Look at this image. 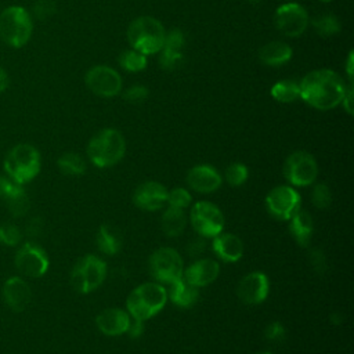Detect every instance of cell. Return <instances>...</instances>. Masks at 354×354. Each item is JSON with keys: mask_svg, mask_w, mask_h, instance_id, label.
Masks as SVG:
<instances>
[{"mask_svg": "<svg viewBox=\"0 0 354 354\" xmlns=\"http://www.w3.org/2000/svg\"><path fill=\"white\" fill-rule=\"evenodd\" d=\"M266 207L274 218L286 221L300 209V195L289 185L275 187L266 198Z\"/></svg>", "mask_w": 354, "mask_h": 354, "instance_id": "obj_13", "label": "cell"}, {"mask_svg": "<svg viewBox=\"0 0 354 354\" xmlns=\"http://www.w3.org/2000/svg\"><path fill=\"white\" fill-rule=\"evenodd\" d=\"M166 30L159 19L153 17H138L127 28V40L133 50L144 55H152L162 50Z\"/></svg>", "mask_w": 354, "mask_h": 354, "instance_id": "obj_3", "label": "cell"}, {"mask_svg": "<svg viewBox=\"0 0 354 354\" xmlns=\"http://www.w3.org/2000/svg\"><path fill=\"white\" fill-rule=\"evenodd\" d=\"M3 166L7 177L24 185L39 174L41 166L40 153L30 144H18L8 151Z\"/></svg>", "mask_w": 354, "mask_h": 354, "instance_id": "obj_5", "label": "cell"}, {"mask_svg": "<svg viewBox=\"0 0 354 354\" xmlns=\"http://www.w3.org/2000/svg\"><path fill=\"white\" fill-rule=\"evenodd\" d=\"M6 202L8 203V209L14 217H22L29 210V198L22 187L14 195H11Z\"/></svg>", "mask_w": 354, "mask_h": 354, "instance_id": "obj_32", "label": "cell"}, {"mask_svg": "<svg viewBox=\"0 0 354 354\" xmlns=\"http://www.w3.org/2000/svg\"><path fill=\"white\" fill-rule=\"evenodd\" d=\"M3 300L12 311H24L32 300V289L21 277H10L1 289Z\"/></svg>", "mask_w": 354, "mask_h": 354, "instance_id": "obj_17", "label": "cell"}, {"mask_svg": "<svg viewBox=\"0 0 354 354\" xmlns=\"http://www.w3.org/2000/svg\"><path fill=\"white\" fill-rule=\"evenodd\" d=\"M167 297L170 300L183 308L192 307L198 299H199V288L191 285L188 281H185L183 277L171 283H169V292Z\"/></svg>", "mask_w": 354, "mask_h": 354, "instance_id": "obj_23", "label": "cell"}, {"mask_svg": "<svg viewBox=\"0 0 354 354\" xmlns=\"http://www.w3.org/2000/svg\"><path fill=\"white\" fill-rule=\"evenodd\" d=\"M167 292L158 282H145L134 288L127 296L126 306L131 318L147 321L158 314L166 304Z\"/></svg>", "mask_w": 354, "mask_h": 354, "instance_id": "obj_2", "label": "cell"}, {"mask_svg": "<svg viewBox=\"0 0 354 354\" xmlns=\"http://www.w3.org/2000/svg\"><path fill=\"white\" fill-rule=\"evenodd\" d=\"M106 277V264L94 254L80 257L71 272V285L79 293L95 290Z\"/></svg>", "mask_w": 354, "mask_h": 354, "instance_id": "obj_7", "label": "cell"}, {"mask_svg": "<svg viewBox=\"0 0 354 354\" xmlns=\"http://www.w3.org/2000/svg\"><path fill=\"white\" fill-rule=\"evenodd\" d=\"M220 272V266L212 259H199L184 268L183 278L196 288H203L216 281Z\"/></svg>", "mask_w": 354, "mask_h": 354, "instance_id": "obj_20", "label": "cell"}, {"mask_svg": "<svg viewBox=\"0 0 354 354\" xmlns=\"http://www.w3.org/2000/svg\"><path fill=\"white\" fill-rule=\"evenodd\" d=\"M130 319L131 317L127 311L112 307V308L102 310L97 315L95 325L106 336H119L127 332Z\"/></svg>", "mask_w": 354, "mask_h": 354, "instance_id": "obj_21", "label": "cell"}, {"mask_svg": "<svg viewBox=\"0 0 354 354\" xmlns=\"http://www.w3.org/2000/svg\"><path fill=\"white\" fill-rule=\"evenodd\" d=\"M310 263H311V267L318 272V274H322L326 271L328 266H326V257L324 254L322 250L319 249H313L310 252Z\"/></svg>", "mask_w": 354, "mask_h": 354, "instance_id": "obj_41", "label": "cell"}, {"mask_svg": "<svg viewBox=\"0 0 354 354\" xmlns=\"http://www.w3.org/2000/svg\"><path fill=\"white\" fill-rule=\"evenodd\" d=\"M48 266L47 253L35 242H25L15 253V267L25 277L40 278L47 272Z\"/></svg>", "mask_w": 354, "mask_h": 354, "instance_id": "obj_11", "label": "cell"}, {"mask_svg": "<svg viewBox=\"0 0 354 354\" xmlns=\"http://www.w3.org/2000/svg\"><path fill=\"white\" fill-rule=\"evenodd\" d=\"M257 354H272V353H267V351H261V353H257Z\"/></svg>", "mask_w": 354, "mask_h": 354, "instance_id": "obj_49", "label": "cell"}, {"mask_svg": "<svg viewBox=\"0 0 354 354\" xmlns=\"http://www.w3.org/2000/svg\"><path fill=\"white\" fill-rule=\"evenodd\" d=\"M123 98H124L127 102H131V104L144 102V101L148 98V88H147L145 86H141V84L130 86V87L123 93Z\"/></svg>", "mask_w": 354, "mask_h": 354, "instance_id": "obj_37", "label": "cell"}, {"mask_svg": "<svg viewBox=\"0 0 354 354\" xmlns=\"http://www.w3.org/2000/svg\"><path fill=\"white\" fill-rule=\"evenodd\" d=\"M300 98L319 111L336 108L347 90L343 77L332 69H315L299 83Z\"/></svg>", "mask_w": 354, "mask_h": 354, "instance_id": "obj_1", "label": "cell"}, {"mask_svg": "<svg viewBox=\"0 0 354 354\" xmlns=\"http://www.w3.org/2000/svg\"><path fill=\"white\" fill-rule=\"evenodd\" d=\"M274 22L277 29L288 37L301 36L308 26V14L297 3H285L275 10Z\"/></svg>", "mask_w": 354, "mask_h": 354, "instance_id": "obj_12", "label": "cell"}, {"mask_svg": "<svg viewBox=\"0 0 354 354\" xmlns=\"http://www.w3.org/2000/svg\"><path fill=\"white\" fill-rule=\"evenodd\" d=\"M22 185L17 184L7 176H0V199L7 201L11 195H14Z\"/></svg>", "mask_w": 354, "mask_h": 354, "instance_id": "obj_40", "label": "cell"}, {"mask_svg": "<svg viewBox=\"0 0 354 354\" xmlns=\"http://www.w3.org/2000/svg\"><path fill=\"white\" fill-rule=\"evenodd\" d=\"M185 44V36L180 29H171L165 36V43L162 50L159 51V65L166 69L171 71L177 65H180L183 59V48Z\"/></svg>", "mask_w": 354, "mask_h": 354, "instance_id": "obj_19", "label": "cell"}, {"mask_svg": "<svg viewBox=\"0 0 354 354\" xmlns=\"http://www.w3.org/2000/svg\"><path fill=\"white\" fill-rule=\"evenodd\" d=\"M293 55L292 48L283 41H270L259 50V59L268 66H279L286 64Z\"/></svg>", "mask_w": 354, "mask_h": 354, "instance_id": "obj_24", "label": "cell"}, {"mask_svg": "<svg viewBox=\"0 0 354 354\" xmlns=\"http://www.w3.org/2000/svg\"><path fill=\"white\" fill-rule=\"evenodd\" d=\"M270 282L266 274L253 271L246 274L236 286V295L239 300L249 306H256L264 301L268 296Z\"/></svg>", "mask_w": 354, "mask_h": 354, "instance_id": "obj_15", "label": "cell"}, {"mask_svg": "<svg viewBox=\"0 0 354 354\" xmlns=\"http://www.w3.org/2000/svg\"><path fill=\"white\" fill-rule=\"evenodd\" d=\"M33 22L30 14L21 6H10L0 12V37L14 48H21L32 37Z\"/></svg>", "mask_w": 354, "mask_h": 354, "instance_id": "obj_6", "label": "cell"}, {"mask_svg": "<svg viewBox=\"0 0 354 354\" xmlns=\"http://www.w3.org/2000/svg\"><path fill=\"white\" fill-rule=\"evenodd\" d=\"M41 230V221L39 218H33L29 221V224L26 225V234H29L30 236H36Z\"/></svg>", "mask_w": 354, "mask_h": 354, "instance_id": "obj_44", "label": "cell"}, {"mask_svg": "<svg viewBox=\"0 0 354 354\" xmlns=\"http://www.w3.org/2000/svg\"><path fill=\"white\" fill-rule=\"evenodd\" d=\"M344 108V111L351 115L353 113V86H347V90H346V94L340 102Z\"/></svg>", "mask_w": 354, "mask_h": 354, "instance_id": "obj_43", "label": "cell"}, {"mask_svg": "<svg viewBox=\"0 0 354 354\" xmlns=\"http://www.w3.org/2000/svg\"><path fill=\"white\" fill-rule=\"evenodd\" d=\"M212 248L217 257L227 263H235L243 254V243L241 238L231 232L221 231L220 234L213 236Z\"/></svg>", "mask_w": 354, "mask_h": 354, "instance_id": "obj_22", "label": "cell"}, {"mask_svg": "<svg viewBox=\"0 0 354 354\" xmlns=\"http://www.w3.org/2000/svg\"><path fill=\"white\" fill-rule=\"evenodd\" d=\"M249 1H250V3H253V4H256V3H260L261 0H249Z\"/></svg>", "mask_w": 354, "mask_h": 354, "instance_id": "obj_47", "label": "cell"}, {"mask_svg": "<svg viewBox=\"0 0 354 354\" xmlns=\"http://www.w3.org/2000/svg\"><path fill=\"white\" fill-rule=\"evenodd\" d=\"M346 71H347V76L351 80L353 79V51H350L347 61H346Z\"/></svg>", "mask_w": 354, "mask_h": 354, "instance_id": "obj_46", "label": "cell"}, {"mask_svg": "<svg viewBox=\"0 0 354 354\" xmlns=\"http://www.w3.org/2000/svg\"><path fill=\"white\" fill-rule=\"evenodd\" d=\"M126 152V141L120 131L104 129L98 131L87 145V156L97 167L116 165Z\"/></svg>", "mask_w": 354, "mask_h": 354, "instance_id": "obj_4", "label": "cell"}, {"mask_svg": "<svg viewBox=\"0 0 354 354\" xmlns=\"http://www.w3.org/2000/svg\"><path fill=\"white\" fill-rule=\"evenodd\" d=\"M319 1H322V3H330L332 0H319Z\"/></svg>", "mask_w": 354, "mask_h": 354, "instance_id": "obj_48", "label": "cell"}, {"mask_svg": "<svg viewBox=\"0 0 354 354\" xmlns=\"http://www.w3.org/2000/svg\"><path fill=\"white\" fill-rule=\"evenodd\" d=\"M318 165L315 158L306 151L292 152L283 163V177L296 187H306L315 181Z\"/></svg>", "mask_w": 354, "mask_h": 354, "instance_id": "obj_9", "label": "cell"}, {"mask_svg": "<svg viewBox=\"0 0 354 354\" xmlns=\"http://www.w3.org/2000/svg\"><path fill=\"white\" fill-rule=\"evenodd\" d=\"M290 232L295 238V241L306 248L310 245L311 236H313V231H314V223L313 218L310 216V213L307 210L299 209L290 218Z\"/></svg>", "mask_w": 354, "mask_h": 354, "instance_id": "obj_25", "label": "cell"}, {"mask_svg": "<svg viewBox=\"0 0 354 354\" xmlns=\"http://www.w3.org/2000/svg\"><path fill=\"white\" fill-rule=\"evenodd\" d=\"M187 184L191 189L199 194H210L220 188L221 176L220 173L209 165H198L194 166L187 174Z\"/></svg>", "mask_w": 354, "mask_h": 354, "instance_id": "obj_18", "label": "cell"}, {"mask_svg": "<svg viewBox=\"0 0 354 354\" xmlns=\"http://www.w3.org/2000/svg\"><path fill=\"white\" fill-rule=\"evenodd\" d=\"M86 86L100 97H115L122 90V77L111 66L95 65L84 76Z\"/></svg>", "mask_w": 354, "mask_h": 354, "instance_id": "obj_14", "label": "cell"}, {"mask_svg": "<svg viewBox=\"0 0 354 354\" xmlns=\"http://www.w3.org/2000/svg\"><path fill=\"white\" fill-rule=\"evenodd\" d=\"M119 65L127 72H140L147 68V55L137 50H126L119 55Z\"/></svg>", "mask_w": 354, "mask_h": 354, "instance_id": "obj_31", "label": "cell"}, {"mask_svg": "<svg viewBox=\"0 0 354 354\" xmlns=\"http://www.w3.org/2000/svg\"><path fill=\"white\" fill-rule=\"evenodd\" d=\"M167 199V189L158 181H145L140 184L134 194L133 202L137 207L148 212L160 209Z\"/></svg>", "mask_w": 354, "mask_h": 354, "instance_id": "obj_16", "label": "cell"}, {"mask_svg": "<svg viewBox=\"0 0 354 354\" xmlns=\"http://www.w3.org/2000/svg\"><path fill=\"white\" fill-rule=\"evenodd\" d=\"M189 221L198 235L213 238L224 228V216L221 210L212 202H196L189 212Z\"/></svg>", "mask_w": 354, "mask_h": 354, "instance_id": "obj_10", "label": "cell"}, {"mask_svg": "<svg viewBox=\"0 0 354 354\" xmlns=\"http://www.w3.org/2000/svg\"><path fill=\"white\" fill-rule=\"evenodd\" d=\"M58 169L66 176H82L86 171V160L76 152H66L57 160Z\"/></svg>", "mask_w": 354, "mask_h": 354, "instance_id": "obj_29", "label": "cell"}, {"mask_svg": "<svg viewBox=\"0 0 354 354\" xmlns=\"http://www.w3.org/2000/svg\"><path fill=\"white\" fill-rule=\"evenodd\" d=\"M191 195L188 192V189L185 188H173L171 191H167V199L166 202L169 203V206L173 207H178V209H185L191 205Z\"/></svg>", "mask_w": 354, "mask_h": 354, "instance_id": "obj_36", "label": "cell"}, {"mask_svg": "<svg viewBox=\"0 0 354 354\" xmlns=\"http://www.w3.org/2000/svg\"><path fill=\"white\" fill-rule=\"evenodd\" d=\"M148 267L151 275L162 283H171L180 279L184 272L181 256L171 248H160L155 250L148 260Z\"/></svg>", "mask_w": 354, "mask_h": 354, "instance_id": "obj_8", "label": "cell"}, {"mask_svg": "<svg viewBox=\"0 0 354 354\" xmlns=\"http://www.w3.org/2000/svg\"><path fill=\"white\" fill-rule=\"evenodd\" d=\"M270 93L275 101L283 102V104H289L300 98L299 83L290 79L277 82L275 84H272Z\"/></svg>", "mask_w": 354, "mask_h": 354, "instance_id": "obj_28", "label": "cell"}, {"mask_svg": "<svg viewBox=\"0 0 354 354\" xmlns=\"http://www.w3.org/2000/svg\"><path fill=\"white\" fill-rule=\"evenodd\" d=\"M285 335H286V330L283 328V325L278 321H274L271 324H268L264 329V336L267 340L270 342H282L285 339Z\"/></svg>", "mask_w": 354, "mask_h": 354, "instance_id": "obj_38", "label": "cell"}, {"mask_svg": "<svg viewBox=\"0 0 354 354\" xmlns=\"http://www.w3.org/2000/svg\"><path fill=\"white\" fill-rule=\"evenodd\" d=\"M313 28L322 37H330L340 32V22L333 14H322L313 19Z\"/></svg>", "mask_w": 354, "mask_h": 354, "instance_id": "obj_30", "label": "cell"}, {"mask_svg": "<svg viewBox=\"0 0 354 354\" xmlns=\"http://www.w3.org/2000/svg\"><path fill=\"white\" fill-rule=\"evenodd\" d=\"M33 12L39 19H46L55 12V3L53 0H37L33 6Z\"/></svg>", "mask_w": 354, "mask_h": 354, "instance_id": "obj_39", "label": "cell"}, {"mask_svg": "<svg viewBox=\"0 0 354 354\" xmlns=\"http://www.w3.org/2000/svg\"><path fill=\"white\" fill-rule=\"evenodd\" d=\"M95 243H97V248L100 252H102L108 256H112L120 250L122 236L113 227L104 224L100 227V230L97 232Z\"/></svg>", "mask_w": 354, "mask_h": 354, "instance_id": "obj_27", "label": "cell"}, {"mask_svg": "<svg viewBox=\"0 0 354 354\" xmlns=\"http://www.w3.org/2000/svg\"><path fill=\"white\" fill-rule=\"evenodd\" d=\"M185 224H187V216L184 213V209H178L173 206H169L163 212L160 218L162 231L171 238L181 235L185 228Z\"/></svg>", "mask_w": 354, "mask_h": 354, "instance_id": "obj_26", "label": "cell"}, {"mask_svg": "<svg viewBox=\"0 0 354 354\" xmlns=\"http://www.w3.org/2000/svg\"><path fill=\"white\" fill-rule=\"evenodd\" d=\"M8 87V75L7 72L0 66V93H3Z\"/></svg>", "mask_w": 354, "mask_h": 354, "instance_id": "obj_45", "label": "cell"}, {"mask_svg": "<svg viewBox=\"0 0 354 354\" xmlns=\"http://www.w3.org/2000/svg\"><path fill=\"white\" fill-rule=\"evenodd\" d=\"M22 241L21 230L12 223L0 224V243L6 246H17Z\"/></svg>", "mask_w": 354, "mask_h": 354, "instance_id": "obj_34", "label": "cell"}, {"mask_svg": "<svg viewBox=\"0 0 354 354\" xmlns=\"http://www.w3.org/2000/svg\"><path fill=\"white\" fill-rule=\"evenodd\" d=\"M224 177H225V181L232 185V187H239L242 184L246 183L248 177H249V170L248 167L243 165V163H239V162H235V163H231L227 169H225V173H224Z\"/></svg>", "mask_w": 354, "mask_h": 354, "instance_id": "obj_33", "label": "cell"}, {"mask_svg": "<svg viewBox=\"0 0 354 354\" xmlns=\"http://www.w3.org/2000/svg\"><path fill=\"white\" fill-rule=\"evenodd\" d=\"M311 202L318 209H326L332 202V192L328 184L318 183L311 192Z\"/></svg>", "mask_w": 354, "mask_h": 354, "instance_id": "obj_35", "label": "cell"}, {"mask_svg": "<svg viewBox=\"0 0 354 354\" xmlns=\"http://www.w3.org/2000/svg\"><path fill=\"white\" fill-rule=\"evenodd\" d=\"M142 332H144V321H140V319L131 318L126 333H129V336H130V337H138Z\"/></svg>", "mask_w": 354, "mask_h": 354, "instance_id": "obj_42", "label": "cell"}]
</instances>
